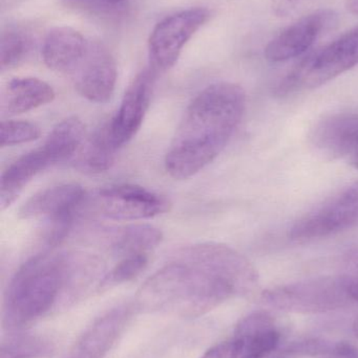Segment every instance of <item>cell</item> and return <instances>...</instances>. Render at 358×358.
<instances>
[{"instance_id":"6da1fadb","label":"cell","mask_w":358,"mask_h":358,"mask_svg":"<svg viewBox=\"0 0 358 358\" xmlns=\"http://www.w3.org/2000/svg\"><path fill=\"white\" fill-rule=\"evenodd\" d=\"M256 284L258 273L246 257L230 246L206 242L184 248L153 273L134 305L142 313L198 317L249 294Z\"/></svg>"},{"instance_id":"7a4b0ae2","label":"cell","mask_w":358,"mask_h":358,"mask_svg":"<svg viewBox=\"0 0 358 358\" xmlns=\"http://www.w3.org/2000/svg\"><path fill=\"white\" fill-rule=\"evenodd\" d=\"M104 266L83 252H43L29 258L8 283L2 309V325L22 331L42 317L69 309L98 289Z\"/></svg>"},{"instance_id":"3957f363","label":"cell","mask_w":358,"mask_h":358,"mask_svg":"<svg viewBox=\"0 0 358 358\" xmlns=\"http://www.w3.org/2000/svg\"><path fill=\"white\" fill-rule=\"evenodd\" d=\"M246 109L241 86L220 82L202 90L179 124L165 157V169L183 180L197 176L226 148Z\"/></svg>"},{"instance_id":"277c9868","label":"cell","mask_w":358,"mask_h":358,"mask_svg":"<svg viewBox=\"0 0 358 358\" xmlns=\"http://www.w3.org/2000/svg\"><path fill=\"white\" fill-rule=\"evenodd\" d=\"M358 65V27L345 33L323 50L307 57L284 80L277 92L288 94L319 87Z\"/></svg>"},{"instance_id":"5b68a950","label":"cell","mask_w":358,"mask_h":358,"mask_svg":"<svg viewBox=\"0 0 358 358\" xmlns=\"http://www.w3.org/2000/svg\"><path fill=\"white\" fill-rule=\"evenodd\" d=\"M265 304L286 313H323L348 306L350 296L340 277L321 278L264 292Z\"/></svg>"},{"instance_id":"8992f818","label":"cell","mask_w":358,"mask_h":358,"mask_svg":"<svg viewBox=\"0 0 358 358\" xmlns=\"http://www.w3.org/2000/svg\"><path fill=\"white\" fill-rule=\"evenodd\" d=\"M207 8H191L160 21L149 39L151 67L156 73L170 71L183 48L209 18Z\"/></svg>"},{"instance_id":"52a82bcc","label":"cell","mask_w":358,"mask_h":358,"mask_svg":"<svg viewBox=\"0 0 358 358\" xmlns=\"http://www.w3.org/2000/svg\"><path fill=\"white\" fill-rule=\"evenodd\" d=\"M355 227H358V181L300 219L289 236L296 241H310Z\"/></svg>"},{"instance_id":"ba28073f","label":"cell","mask_w":358,"mask_h":358,"mask_svg":"<svg viewBox=\"0 0 358 358\" xmlns=\"http://www.w3.org/2000/svg\"><path fill=\"white\" fill-rule=\"evenodd\" d=\"M99 212L113 220H141L166 214L172 202L166 196L141 185H115L97 193Z\"/></svg>"},{"instance_id":"9c48e42d","label":"cell","mask_w":358,"mask_h":358,"mask_svg":"<svg viewBox=\"0 0 358 358\" xmlns=\"http://www.w3.org/2000/svg\"><path fill=\"white\" fill-rule=\"evenodd\" d=\"M157 73L146 69L136 76L122 99L115 117L107 122V130L113 146L119 150L140 129L151 106Z\"/></svg>"},{"instance_id":"30bf717a","label":"cell","mask_w":358,"mask_h":358,"mask_svg":"<svg viewBox=\"0 0 358 358\" xmlns=\"http://www.w3.org/2000/svg\"><path fill=\"white\" fill-rule=\"evenodd\" d=\"M336 20V13L330 10H317L303 17L269 42L265 57L270 62L279 63L302 56Z\"/></svg>"},{"instance_id":"8fae6325","label":"cell","mask_w":358,"mask_h":358,"mask_svg":"<svg viewBox=\"0 0 358 358\" xmlns=\"http://www.w3.org/2000/svg\"><path fill=\"white\" fill-rule=\"evenodd\" d=\"M76 90L90 102L107 103L117 83V63L111 52L99 42L90 43L88 52L73 75Z\"/></svg>"},{"instance_id":"7c38bea8","label":"cell","mask_w":358,"mask_h":358,"mask_svg":"<svg viewBox=\"0 0 358 358\" xmlns=\"http://www.w3.org/2000/svg\"><path fill=\"white\" fill-rule=\"evenodd\" d=\"M135 305H119L97 317L64 358H104L128 327Z\"/></svg>"},{"instance_id":"4fadbf2b","label":"cell","mask_w":358,"mask_h":358,"mask_svg":"<svg viewBox=\"0 0 358 358\" xmlns=\"http://www.w3.org/2000/svg\"><path fill=\"white\" fill-rule=\"evenodd\" d=\"M83 187L75 183L56 185L40 191L25 202L20 210L21 219H46V223L73 224L85 203Z\"/></svg>"},{"instance_id":"5bb4252c","label":"cell","mask_w":358,"mask_h":358,"mask_svg":"<svg viewBox=\"0 0 358 358\" xmlns=\"http://www.w3.org/2000/svg\"><path fill=\"white\" fill-rule=\"evenodd\" d=\"M313 146L332 159H351L358 153V115L338 113L319 121L311 136Z\"/></svg>"},{"instance_id":"9a60e30c","label":"cell","mask_w":358,"mask_h":358,"mask_svg":"<svg viewBox=\"0 0 358 358\" xmlns=\"http://www.w3.org/2000/svg\"><path fill=\"white\" fill-rule=\"evenodd\" d=\"M88 46L90 42L77 29L55 27L44 40L42 58L52 71L73 75L88 52Z\"/></svg>"},{"instance_id":"2e32d148","label":"cell","mask_w":358,"mask_h":358,"mask_svg":"<svg viewBox=\"0 0 358 358\" xmlns=\"http://www.w3.org/2000/svg\"><path fill=\"white\" fill-rule=\"evenodd\" d=\"M240 358H263L273 352L281 340L275 321L266 313H254L242 319L233 336Z\"/></svg>"},{"instance_id":"e0dca14e","label":"cell","mask_w":358,"mask_h":358,"mask_svg":"<svg viewBox=\"0 0 358 358\" xmlns=\"http://www.w3.org/2000/svg\"><path fill=\"white\" fill-rule=\"evenodd\" d=\"M52 86L33 77L14 78L1 90L0 111L2 117H13L53 102Z\"/></svg>"},{"instance_id":"ac0fdd59","label":"cell","mask_w":358,"mask_h":358,"mask_svg":"<svg viewBox=\"0 0 358 358\" xmlns=\"http://www.w3.org/2000/svg\"><path fill=\"white\" fill-rule=\"evenodd\" d=\"M48 153L42 147L27 152L11 164L0 179V208L6 210L14 203L25 185L37 174L53 167Z\"/></svg>"},{"instance_id":"d6986e66","label":"cell","mask_w":358,"mask_h":358,"mask_svg":"<svg viewBox=\"0 0 358 358\" xmlns=\"http://www.w3.org/2000/svg\"><path fill=\"white\" fill-rule=\"evenodd\" d=\"M85 136V126L77 117L59 122L42 144L54 165L69 161L81 148Z\"/></svg>"},{"instance_id":"ffe728a7","label":"cell","mask_w":358,"mask_h":358,"mask_svg":"<svg viewBox=\"0 0 358 358\" xmlns=\"http://www.w3.org/2000/svg\"><path fill=\"white\" fill-rule=\"evenodd\" d=\"M118 149L113 146L106 123L101 126L83 142L78 151L76 167L85 173L99 174L111 169L116 161Z\"/></svg>"},{"instance_id":"44dd1931","label":"cell","mask_w":358,"mask_h":358,"mask_svg":"<svg viewBox=\"0 0 358 358\" xmlns=\"http://www.w3.org/2000/svg\"><path fill=\"white\" fill-rule=\"evenodd\" d=\"M163 239V234L149 224H134L124 227L113 240L111 250L120 258L134 255H149Z\"/></svg>"},{"instance_id":"7402d4cb","label":"cell","mask_w":358,"mask_h":358,"mask_svg":"<svg viewBox=\"0 0 358 358\" xmlns=\"http://www.w3.org/2000/svg\"><path fill=\"white\" fill-rule=\"evenodd\" d=\"M54 344L46 336L12 332L1 343L0 358H46L54 352Z\"/></svg>"},{"instance_id":"603a6c76","label":"cell","mask_w":358,"mask_h":358,"mask_svg":"<svg viewBox=\"0 0 358 358\" xmlns=\"http://www.w3.org/2000/svg\"><path fill=\"white\" fill-rule=\"evenodd\" d=\"M149 264V255H134L124 257L111 269L105 273L98 290H106L121 284L132 281L141 275Z\"/></svg>"},{"instance_id":"cb8c5ba5","label":"cell","mask_w":358,"mask_h":358,"mask_svg":"<svg viewBox=\"0 0 358 358\" xmlns=\"http://www.w3.org/2000/svg\"><path fill=\"white\" fill-rule=\"evenodd\" d=\"M31 50V39L22 31H8L2 34L0 46L1 71L13 69L27 56Z\"/></svg>"},{"instance_id":"d4e9b609","label":"cell","mask_w":358,"mask_h":358,"mask_svg":"<svg viewBox=\"0 0 358 358\" xmlns=\"http://www.w3.org/2000/svg\"><path fill=\"white\" fill-rule=\"evenodd\" d=\"M41 136V130L36 124L27 121L8 120L0 125V147L15 146L34 142Z\"/></svg>"},{"instance_id":"484cf974","label":"cell","mask_w":358,"mask_h":358,"mask_svg":"<svg viewBox=\"0 0 358 358\" xmlns=\"http://www.w3.org/2000/svg\"><path fill=\"white\" fill-rule=\"evenodd\" d=\"M340 277L351 300L358 303V252L349 257L344 273Z\"/></svg>"},{"instance_id":"4316f807","label":"cell","mask_w":358,"mask_h":358,"mask_svg":"<svg viewBox=\"0 0 358 358\" xmlns=\"http://www.w3.org/2000/svg\"><path fill=\"white\" fill-rule=\"evenodd\" d=\"M201 358H240L239 348L233 338L208 349Z\"/></svg>"},{"instance_id":"83f0119b","label":"cell","mask_w":358,"mask_h":358,"mask_svg":"<svg viewBox=\"0 0 358 358\" xmlns=\"http://www.w3.org/2000/svg\"><path fill=\"white\" fill-rule=\"evenodd\" d=\"M328 357L329 358H358V348L350 343H338L332 345Z\"/></svg>"},{"instance_id":"f1b7e54d","label":"cell","mask_w":358,"mask_h":358,"mask_svg":"<svg viewBox=\"0 0 358 358\" xmlns=\"http://www.w3.org/2000/svg\"><path fill=\"white\" fill-rule=\"evenodd\" d=\"M298 0H273V8L277 15H286L298 3Z\"/></svg>"},{"instance_id":"f546056e","label":"cell","mask_w":358,"mask_h":358,"mask_svg":"<svg viewBox=\"0 0 358 358\" xmlns=\"http://www.w3.org/2000/svg\"><path fill=\"white\" fill-rule=\"evenodd\" d=\"M348 8L351 12L358 15V0H349Z\"/></svg>"},{"instance_id":"4dcf8cb0","label":"cell","mask_w":358,"mask_h":358,"mask_svg":"<svg viewBox=\"0 0 358 358\" xmlns=\"http://www.w3.org/2000/svg\"><path fill=\"white\" fill-rule=\"evenodd\" d=\"M350 163L355 169H358V153L354 157H353V159H350Z\"/></svg>"},{"instance_id":"1f68e13d","label":"cell","mask_w":358,"mask_h":358,"mask_svg":"<svg viewBox=\"0 0 358 358\" xmlns=\"http://www.w3.org/2000/svg\"><path fill=\"white\" fill-rule=\"evenodd\" d=\"M353 332H354L355 336L358 338V317L355 320L354 324H353Z\"/></svg>"},{"instance_id":"d6a6232c","label":"cell","mask_w":358,"mask_h":358,"mask_svg":"<svg viewBox=\"0 0 358 358\" xmlns=\"http://www.w3.org/2000/svg\"><path fill=\"white\" fill-rule=\"evenodd\" d=\"M105 1L109 2V3H117V2L123 1V0H105Z\"/></svg>"}]
</instances>
